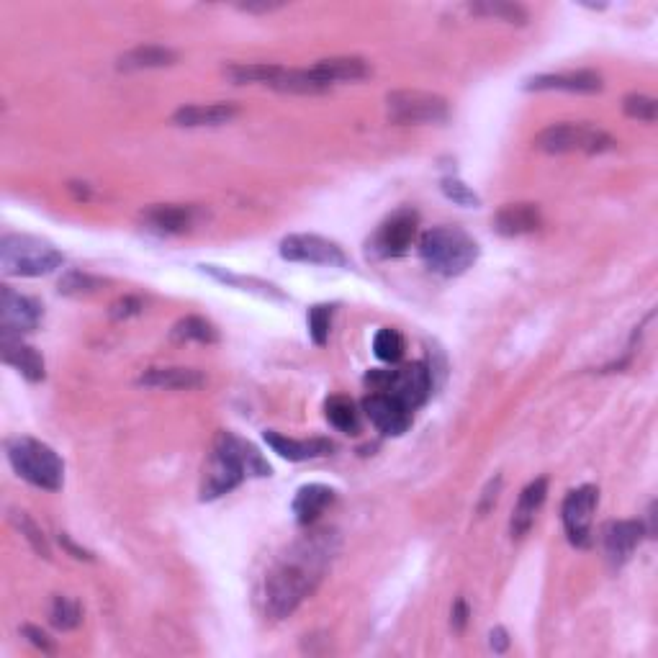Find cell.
I'll return each mask as SVG.
<instances>
[{
	"mask_svg": "<svg viewBox=\"0 0 658 658\" xmlns=\"http://www.w3.org/2000/svg\"><path fill=\"white\" fill-rule=\"evenodd\" d=\"M335 553L337 538L329 530L309 533L291 545L265 576V615L283 620L296 612V607L319 587Z\"/></svg>",
	"mask_w": 658,
	"mask_h": 658,
	"instance_id": "6da1fadb",
	"label": "cell"
},
{
	"mask_svg": "<svg viewBox=\"0 0 658 658\" xmlns=\"http://www.w3.org/2000/svg\"><path fill=\"white\" fill-rule=\"evenodd\" d=\"M245 476H270V466L250 443L232 432H219L214 440V453L201 484V499L214 502L245 481Z\"/></svg>",
	"mask_w": 658,
	"mask_h": 658,
	"instance_id": "7a4b0ae2",
	"label": "cell"
},
{
	"mask_svg": "<svg viewBox=\"0 0 658 658\" xmlns=\"http://www.w3.org/2000/svg\"><path fill=\"white\" fill-rule=\"evenodd\" d=\"M419 258L432 273L445 278L463 276L476 260H479V245L471 234L458 227H435L427 229L419 237Z\"/></svg>",
	"mask_w": 658,
	"mask_h": 658,
	"instance_id": "3957f363",
	"label": "cell"
},
{
	"mask_svg": "<svg viewBox=\"0 0 658 658\" xmlns=\"http://www.w3.org/2000/svg\"><path fill=\"white\" fill-rule=\"evenodd\" d=\"M13 471L36 489L60 491L65 484V463L47 443L34 437H13L6 445Z\"/></svg>",
	"mask_w": 658,
	"mask_h": 658,
	"instance_id": "277c9868",
	"label": "cell"
},
{
	"mask_svg": "<svg viewBox=\"0 0 658 658\" xmlns=\"http://www.w3.org/2000/svg\"><path fill=\"white\" fill-rule=\"evenodd\" d=\"M62 252L47 240L31 234H6L0 240V268L6 276L39 278L62 265Z\"/></svg>",
	"mask_w": 658,
	"mask_h": 658,
	"instance_id": "5b68a950",
	"label": "cell"
},
{
	"mask_svg": "<svg viewBox=\"0 0 658 658\" xmlns=\"http://www.w3.org/2000/svg\"><path fill=\"white\" fill-rule=\"evenodd\" d=\"M365 383L371 386V391H383L399 399L412 412L422 407L435 389L432 373L427 371L425 363L401 365L396 371H371L365 376Z\"/></svg>",
	"mask_w": 658,
	"mask_h": 658,
	"instance_id": "8992f818",
	"label": "cell"
},
{
	"mask_svg": "<svg viewBox=\"0 0 658 658\" xmlns=\"http://www.w3.org/2000/svg\"><path fill=\"white\" fill-rule=\"evenodd\" d=\"M535 147L545 155H569V152H584V155H599V152L615 150V139L607 132L589 124H553L535 137Z\"/></svg>",
	"mask_w": 658,
	"mask_h": 658,
	"instance_id": "52a82bcc",
	"label": "cell"
},
{
	"mask_svg": "<svg viewBox=\"0 0 658 658\" xmlns=\"http://www.w3.org/2000/svg\"><path fill=\"white\" fill-rule=\"evenodd\" d=\"M386 111L391 124H443L450 116V106L443 96L425 90H394L386 96Z\"/></svg>",
	"mask_w": 658,
	"mask_h": 658,
	"instance_id": "ba28073f",
	"label": "cell"
},
{
	"mask_svg": "<svg viewBox=\"0 0 658 658\" xmlns=\"http://www.w3.org/2000/svg\"><path fill=\"white\" fill-rule=\"evenodd\" d=\"M281 258L291 263L327 265V268H347L350 258L337 242L324 240L319 234H288L281 242Z\"/></svg>",
	"mask_w": 658,
	"mask_h": 658,
	"instance_id": "9c48e42d",
	"label": "cell"
},
{
	"mask_svg": "<svg viewBox=\"0 0 658 658\" xmlns=\"http://www.w3.org/2000/svg\"><path fill=\"white\" fill-rule=\"evenodd\" d=\"M599 491L597 486H579L566 497L561 507L563 527L576 548H589L592 545V517L597 507Z\"/></svg>",
	"mask_w": 658,
	"mask_h": 658,
	"instance_id": "30bf717a",
	"label": "cell"
},
{
	"mask_svg": "<svg viewBox=\"0 0 658 658\" xmlns=\"http://www.w3.org/2000/svg\"><path fill=\"white\" fill-rule=\"evenodd\" d=\"M42 304L18 294L11 286L0 288V335H26L42 324Z\"/></svg>",
	"mask_w": 658,
	"mask_h": 658,
	"instance_id": "8fae6325",
	"label": "cell"
},
{
	"mask_svg": "<svg viewBox=\"0 0 658 658\" xmlns=\"http://www.w3.org/2000/svg\"><path fill=\"white\" fill-rule=\"evenodd\" d=\"M417 222V214L409 209L396 211L391 219H386L381 229H378L376 240H373L378 255L381 258H401V255H407L414 237H417Z\"/></svg>",
	"mask_w": 658,
	"mask_h": 658,
	"instance_id": "7c38bea8",
	"label": "cell"
},
{
	"mask_svg": "<svg viewBox=\"0 0 658 658\" xmlns=\"http://www.w3.org/2000/svg\"><path fill=\"white\" fill-rule=\"evenodd\" d=\"M363 412L383 435L399 437L412 425V409H407L399 399L383 394V391H373L371 396H365Z\"/></svg>",
	"mask_w": 658,
	"mask_h": 658,
	"instance_id": "4fadbf2b",
	"label": "cell"
},
{
	"mask_svg": "<svg viewBox=\"0 0 658 658\" xmlns=\"http://www.w3.org/2000/svg\"><path fill=\"white\" fill-rule=\"evenodd\" d=\"M643 535H646V527L638 520H620L605 525L602 540H605V553L612 566H623L633 556L635 548L641 545Z\"/></svg>",
	"mask_w": 658,
	"mask_h": 658,
	"instance_id": "5bb4252c",
	"label": "cell"
},
{
	"mask_svg": "<svg viewBox=\"0 0 658 658\" xmlns=\"http://www.w3.org/2000/svg\"><path fill=\"white\" fill-rule=\"evenodd\" d=\"M201 211L183 204H155L142 211L144 224L160 234H186L196 227Z\"/></svg>",
	"mask_w": 658,
	"mask_h": 658,
	"instance_id": "9a60e30c",
	"label": "cell"
},
{
	"mask_svg": "<svg viewBox=\"0 0 658 658\" xmlns=\"http://www.w3.org/2000/svg\"><path fill=\"white\" fill-rule=\"evenodd\" d=\"M527 90H566V93H599L605 88L602 75L594 70L553 72V75H535L527 80Z\"/></svg>",
	"mask_w": 658,
	"mask_h": 658,
	"instance_id": "2e32d148",
	"label": "cell"
},
{
	"mask_svg": "<svg viewBox=\"0 0 658 658\" xmlns=\"http://www.w3.org/2000/svg\"><path fill=\"white\" fill-rule=\"evenodd\" d=\"M0 355H3V360H6L8 365H13L26 381L39 383L47 376V371H44V358L39 355V350L21 342V337L0 335Z\"/></svg>",
	"mask_w": 658,
	"mask_h": 658,
	"instance_id": "e0dca14e",
	"label": "cell"
},
{
	"mask_svg": "<svg viewBox=\"0 0 658 658\" xmlns=\"http://www.w3.org/2000/svg\"><path fill=\"white\" fill-rule=\"evenodd\" d=\"M240 116L237 103H191L178 108L173 114V124L183 129H198V126H222Z\"/></svg>",
	"mask_w": 658,
	"mask_h": 658,
	"instance_id": "ac0fdd59",
	"label": "cell"
},
{
	"mask_svg": "<svg viewBox=\"0 0 658 658\" xmlns=\"http://www.w3.org/2000/svg\"><path fill=\"white\" fill-rule=\"evenodd\" d=\"M265 443L276 450L281 458L288 461H312V458H324L335 450V443H329L324 437H314V440H294V437H286L276 430H265Z\"/></svg>",
	"mask_w": 658,
	"mask_h": 658,
	"instance_id": "d6986e66",
	"label": "cell"
},
{
	"mask_svg": "<svg viewBox=\"0 0 658 658\" xmlns=\"http://www.w3.org/2000/svg\"><path fill=\"white\" fill-rule=\"evenodd\" d=\"M314 78L332 88L335 83H355L371 75V65L363 57H329V60H319L317 65L309 67Z\"/></svg>",
	"mask_w": 658,
	"mask_h": 658,
	"instance_id": "ffe728a7",
	"label": "cell"
},
{
	"mask_svg": "<svg viewBox=\"0 0 658 658\" xmlns=\"http://www.w3.org/2000/svg\"><path fill=\"white\" fill-rule=\"evenodd\" d=\"M543 224L538 204H507L494 216V229L502 237H522V234L538 232Z\"/></svg>",
	"mask_w": 658,
	"mask_h": 658,
	"instance_id": "44dd1931",
	"label": "cell"
},
{
	"mask_svg": "<svg viewBox=\"0 0 658 658\" xmlns=\"http://www.w3.org/2000/svg\"><path fill=\"white\" fill-rule=\"evenodd\" d=\"M545 497H548V479H535L533 484L525 486V491L520 494V502L515 507V515H512V525H509L512 538H525L530 533V527H533Z\"/></svg>",
	"mask_w": 658,
	"mask_h": 658,
	"instance_id": "7402d4cb",
	"label": "cell"
},
{
	"mask_svg": "<svg viewBox=\"0 0 658 658\" xmlns=\"http://www.w3.org/2000/svg\"><path fill=\"white\" fill-rule=\"evenodd\" d=\"M204 373L196 371V368H150L137 378L139 386H147V389H198L204 386Z\"/></svg>",
	"mask_w": 658,
	"mask_h": 658,
	"instance_id": "603a6c76",
	"label": "cell"
},
{
	"mask_svg": "<svg viewBox=\"0 0 658 658\" xmlns=\"http://www.w3.org/2000/svg\"><path fill=\"white\" fill-rule=\"evenodd\" d=\"M332 502H335V489H329V486L324 484L301 486L294 499L296 520H299L301 525H314Z\"/></svg>",
	"mask_w": 658,
	"mask_h": 658,
	"instance_id": "cb8c5ba5",
	"label": "cell"
},
{
	"mask_svg": "<svg viewBox=\"0 0 658 658\" xmlns=\"http://www.w3.org/2000/svg\"><path fill=\"white\" fill-rule=\"evenodd\" d=\"M178 62V52L160 44H142L119 57V70H155V67H170Z\"/></svg>",
	"mask_w": 658,
	"mask_h": 658,
	"instance_id": "d4e9b609",
	"label": "cell"
},
{
	"mask_svg": "<svg viewBox=\"0 0 658 658\" xmlns=\"http://www.w3.org/2000/svg\"><path fill=\"white\" fill-rule=\"evenodd\" d=\"M201 270L209 273L211 278H216L219 283H227V286L240 288V291H250V294H258V296H263V299H278V301L286 299V294H283L281 288L273 286V283H268V281H260V278L237 276V273H229V270L216 268V265H201Z\"/></svg>",
	"mask_w": 658,
	"mask_h": 658,
	"instance_id": "484cf974",
	"label": "cell"
},
{
	"mask_svg": "<svg viewBox=\"0 0 658 658\" xmlns=\"http://www.w3.org/2000/svg\"><path fill=\"white\" fill-rule=\"evenodd\" d=\"M268 88L281 90V93H299V96H317V93H327L329 90L309 70H288V67L278 70L276 80Z\"/></svg>",
	"mask_w": 658,
	"mask_h": 658,
	"instance_id": "4316f807",
	"label": "cell"
},
{
	"mask_svg": "<svg viewBox=\"0 0 658 658\" xmlns=\"http://www.w3.org/2000/svg\"><path fill=\"white\" fill-rule=\"evenodd\" d=\"M278 70H281V65H270V62H234V65L224 67V75L234 85H270L276 80Z\"/></svg>",
	"mask_w": 658,
	"mask_h": 658,
	"instance_id": "83f0119b",
	"label": "cell"
},
{
	"mask_svg": "<svg viewBox=\"0 0 658 658\" xmlns=\"http://www.w3.org/2000/svg\"><path fill=\"white\" fill-rule=\"evenodd\" d=\"M324 414H327L329 425H335L340 432L355 435L360 430V417L355 409V401L347 396H332L324 404Z\"/></svg>",
	"mask_w": 658,
	"mask_h": 658,
	"instance_id": "f1b7e54d",
	"label": "cell"
},
{
	"mask_svg": "<svg viewBox=\"0 0 658 658\" xmlns=\"http://www.w3.org/2000/svg\"><path fill=\"white\" fill-rule=\"evenodd\" d=\"M175 342H204V345H214L219 342V332L211 322L204 317H186L175 322L173 332H170Z\"/></svg>",
	"mask_w": 658,
	"mask_h": 658,
	"instance_id": "f546056e",
	"label": "cell"
},
{
	"mask_svg": "<svg viewBox=\"0 0 658 658\" xmlns=\"http://www.w3.org/2000/svg\"><path fill=\"white\" fill-rule=\"evenodd\" d=\"M11 522L16 525V530L21 535H24L26 540H29V545L34 548V553H39L42 558H52V548H49V540L47 535L42 533V527L36 525L34 520H31L26 512H21V509H11Z\"/></svg>",
	"mask_w": 658,
	"mask_h": 658,
	"instance_id": "4dcf8cb0",
	"label": "cell"
},
{
	"mask_svg": "<svg viewBox=\"0 0 658 658\" xmlns=\"http://www.w3.org/2000/svg\"><path fill=\"white\" fill-rule=\"evenodd\" d=\"M49 623L57 630H75L83 623V610L75 599L70 597H54L52 610H49Z\"/></svg>",
	"mask_w": 658,
	"mask_h": 658,
	"instance_id": "1f68e13d",
	"label": "cell"
},
{
	"mask_svg": "<svg viewBox=\"0 0 658 658\" xmlns=\"http://www.w3.org/2000/svg\"><path fill=\"white\" fill-rule=\"evenodd\" d=\"M373 353L383 363H399L404 358V337L396 329L386 327L373 337Z\"/></svg>",
	"mask_w": 658,
	"mask_h": 658,
	"instance_id": "d6a6232c",
	"label": "cell"
},
{
	"mask_svg": "<svg viewBox=\"0 0 658 658\" xmlns=\"http://www.w3.org/2000/svg\"><path fill=\"white\" fill-rule=\"evenodd\" d=\"M473 13H479V16H491V18H502L507 24H525L527 21V11L517 3H502V0H486V3H473L471 6Z\"/></svg>",
	"mask_w": 658,
	"mask_h": 658,
	"instance_id": "836d02e7",
	"label": "cell"
},
{
	"mask_svg": "<svg viewBox=\"0 0 658 658\" xmlns=\"http://www.w3.org/2000/svg\"><path fill=\"white\" fill-rule=\"evenodd\" d=\"M101 286H103L101 278L88 276V273H83V270H67L65 276L60 278V294H65V296L96 294Z\"/></svg>",
	"mask_w": 658,
	"mask_h": 658,
	"instance_id": "e575fe53",
	"label": "cell"
},
{
	"mask_svg": "<svg viewBox=\"0 0 658 658\" xmlns=\"http://www.w3.org/2000/svg\"><path fill=\"white\" fill-rule=\"evenodd\" d=\"M440 188H443V193L453 201V204L466 206V209H479L481 206L479 193L473 191V188H468L466 183H463L461 178H455V175H445V178L440 180Z\"/></svg>",
	"mask_w": 658,
	"mask_h": 658,
	"instance_id": "d590c367",
	"label": "cell"
},
{
	"mask_svg": "<svg viewBox=\"0 0 658 658\" xmlns=\"http://www.w3.org/2000/svg\"><path fill=\"white\" fill-rule=\"evenodd\" d=\"M623 111L625 116H630V119L646 121V124H653V121L658 119L656 98L641 96V93H630V96H625Z\"/></svg>",
	"mask_w": 658,
	"mask_h": 658,
	"instance_id": "8d00e7d4",
	"label": "cell"
},
{
	"mask_svg": "<svg viewBox=\"0 0 658 658\" xmlns=\"http://www.w3.org/2000/svg\"><path fill=\"white\" fill-rule=\"evenodd\" d=\"M329 327H332V306H312V309H309V335H312L314 345H327Z\"/></svg>",
	"mask_w": 658,
	"mask_h": 658,
	"instance_id": "74e56055",
	"label": "cell"
},
{
	"mask_svg": "<svg viewBox=\"0 0 658 658\" xmlns=\"http://www.w3.org/2000/svg\"><path fill=\"white\" fill-rule=\"evenodd\" d=\"M142 309H144L142 299H137V296H124V299H119L111 304L108 314H111V319H129V317H137V314H142Z\"/></svg>",
	"mask_w": 658,
	"mask_h": 658,
	"instance_id": "f35d334b",
	"label": "cell"
},
{
	"mask_svg": "<svg viewBox=\"0 0 658 658\" xmlns=\"http://www.w3.org/2000/svg\"><path fill=\"white\" fill-rule=\"evenodd\" d=\"M24 635H26V638H29L31 646L42 648L44 653H54V643L49 641V635L44 633V630L34 628V625H24Z\"/></svg>",
	"mask_w": 658,
	"mask_h": 658,
	"instance_id": "ab89813d",
	"label": "cell"
},
{
	"mask_svg": "<svg viewBox=\"0 0 658 658\" xmlns=\"http://www.w3.org/2000/svg\"><path fill=\"white\" fill-rule=\"evenodd\" d=\"M499 489H502V476H497V479L489 481V486H486L484 497H481V502H479V512H481V515H486V512H489V509H491V504L497 502Z\"/></svg>",
	"mask_w": 658,
	"mask_h": 658,
	"instance_id": "60d3db41",
	"label": "cell"
},
{
	"mask_svg": "<svg viewBox=\"0 0 658 658\" xmlns=\"http://www.w3.org/2000/svg\"><path fill=\"white\" fill-rule=\"evenodd\" d=\"M468 623V605L463 602V599H458L453 607V617H450V625H453V630H458L461 633L463 628H466Z\"/></svg>",
	"mask_w": 658,
	"mask_h": 658,
	"instance_id": "b9f144b4",
	"label": "cell"
},
{
	"mask_svg": "<svg viewBox=\"0 0 658 658\" xmlns=\"http://www.w3.org/2000/svg\"><path fill=\"white\" fill-rule=\"evenodd\" d=\"M489 646L494 648V653H504L509 648V633L504 628H494L489 633Z\"/></svg>",
	"mask_w": 658,
	"mask_h": 658,
	"instance_id": "7bdbcfd3",
	"label": "cell"
},
{
	"mask_svg": "<svg viewBox=\"0 0 658 658\" xmlns=\"http://www.w3.org/2000/svg\"><path fill=\"white\" fill-rule=\"evenodd\" d=\"M60 543L65 545V548H67V553H70V556L80 558V561H93V553H88V551H85V548H80V545H75V543H72V540H70V535H65V533H62V535H60Z\"/></svg>",
	"mask_w": 658,
	"mask_h": 658,
	"instance_id": "ee69618b",
	"label": "cell"
},
{
	"mask_svg": "<svg viewBox=\"0 0 658 658\" xmlns=\"http://www.w3.org/2000/svg\"><path fill=\"white\" fill-rule=\"evenodd\" d=\"M273 8H281L278 3H260V6H252V3H245L242 11H273Z\"/></svg>",
	"mask_w": 658,
	"mask_h": 658,
	"instance_id": "f6af8a7d",
	"label": "cell"
}]
</instances>
